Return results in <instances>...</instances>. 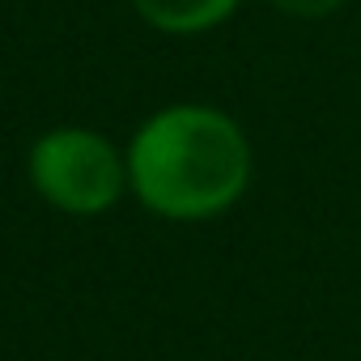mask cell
<instances>
[{
    "instance_id": "cell-1",
    "label": "cell",
    "mask_w": 361,
    "mask_h": 361,
    "mask_svg": "<svg viewBox=\"0 0 361 361\" xmlns=\"http://www.w3.org/2000/svg\"><path fill=\"white\" fill-rule=\"evenodd\" d=\"M136 196L174 221H200L230 209L251 174V149L234 119L209 106H170L153 115L128 153Z\"/></svg>"
},
{
    "instance_id": "cell-2",
    "label": "cell",
    "mask_w": 361,
    "mask_h": 361,
    "mask_svg": "<svg viewBox=\"0 0 361 361\" xmlns=\"http://www.w3.org/2000/svg\"><path fill=\"white\" fill-rule=\"evenodd\" d=\"M30 178L43 200L64 213H106L123 192V166L111 140L85 128H56L30 149Z\"/></svg>"
},
{
    "instance_id": "cell-3",
    "label": "cell",
    "mask_w": 361,
    "mask_h": 361,
    "mask_svg": "<svg viewBox=\"0 0 361 361\" xmlns=\"http://www.w3.org/2000/svg\"><path fill=\"white\" fill-rule=\"evenodd\" d=\"M145 22H153L157 30L170 35H192V30H209L217 26L238 0H132Z\"/></svg>"
},
{
    "instance_id": "cell-4",
    "label": "cell",
    "mask_w": 361,
    "mask_h": 361,
    "mask_svg": "<svg viewBox=\"0 0 361 361\" xmlns=\"http://www.w3.org/2000/svg\"><path fill=\"white\" fill-rule=\"evenodd\" d=\"M276 9H285V13H298V18H327V13H336L344 0H272Z\"/></svg>"
}]
</instances>
